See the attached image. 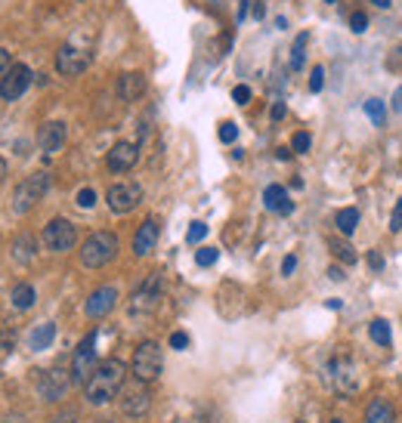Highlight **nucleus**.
Instances as JSON below:
<instances>
[{"instance_id":"49530a36","label":"nucleus","mask_w":402,"mask_h":423,"mask_svg":"<svg viewBox=\"0 0 402 423\" xmlns=\"http://www.w3.org/2000/svg\"><path fill=\"white\" fill-rule=\"evenodd\" d=\"M371 4H375V6H381V10H387V6H390L393 0H371Z\"/></svg>"},{"instance_id":"c9c22d12","label":"nucleus","mask_w":402,"mask_h":423,"mask_svg":"<svg viewBox=\"0 0 402 423\" xmlns=\"http://www.w3.org/2000/svg\"><path fill=\"white\" fill-rule=\"evenodd\" d=\"M390 232L396 235V232H402V198L396 201V207H393V216H390Z\"/></svg>"},{"instance_id":"09e8293b","label":"nucleus","mask_w":402,"mask_h":423,"mask_svg":"<svg viewBox=\"0 0 402 423\" xmlns=\"http://www.w3.org/2000/svg\"><path fill=\"white\" fill-rule=\"evenodd\" d=\"M325 4H337V0H325Z\"/></svg>"},{"instance_id":"ddd939ff","label":"nucleus","mask_w":402,"mask_h":423,"mask_svg":"<svg viewBox=\"0 0 402 423\" xmlns=\"http://www.w3.org/2000/svg\"><path fill=\"white\" fill-rule=\"evenodd\" d=\"M87 65H90V53L87 50H77V46H72V44L59 46V53H56V72L59 74H65V77L84 74V72H87Z\"/></svg>"},{"instance_id":"423d86ee","label":"nucleus","mask_w":402,"mask_h":423,"mask_svg":"<svg viewBox=\"0 0 402 423\" xmlns=\"http://www.w3.org/2000/svg\"><path fill=\"white\" fill-rule=\"evenodd\" d=\"M158 303H161V275L152 272L130 297V315H149V312L158 309Z\"/></svg>"},{"instance_id":"e433bc0d","label":"nucleus","mask_w":402,"mask_h":423,"mask_svg":"<svg viewBox=\"0 0 402 423\" xmlns=\"http://www.w3.org/2000/svg\"><path fill=\"white\" fill-rule=\"evenodd\" d=\"M232 99H235L238 105H247V103H251V87H245V84H238V87L232 90Z\"/></svg>"},{"instance_id":"f704fd0d","label":"nucleus","mask_w":402,"mask_h":423,"mask_svg":"<svg viewBox=\"0 0 402 423\" xmlns=\"http://www.w3.org/2000/svg\"><path fill=\"white\" fill-rule=\"evenodd\" d=\"M350 28L356 31V34H362V31L368 28V15L365 13H353L350 15Z\"/></svg>"},{"instance_id":"8fccbe9b","label":"nucleus","mask_w":402,"mask_h":423,"mask_svg":"<svg viewBox=\"0 0 402 423\" xmlns=\"http://www.w3.org/2000/svg\"><path fill=\"white\" fill-rule=\"evenodd\" d=\"M331 423H344V420H337V417H335V420H331Z\"/></svg>"},{"instance_id":"3c124183","label":"nucleus","mask_w":402,"mask_h":423,"mask_svg":"<svg viewBox=\"0 0 402 423\" xmlns=\"http://www.w3.org/2000/svg\"><path fill=\"white\" fill-rule=\"evenodd\" d=\"M6 423H19V420H6Z\"/></svg>"},{"instance_id":"ea45409f","label":"nucleus","mask_w":402,"mask_h":423,"mask_svg":"<svg viewBox=\"0 0 402 423\" xmlns=\"http://www.w3.org/2000/svg\"><path fill=\"white\" fill-rule=\"evenodd\" d=\"M368 266H371V269H381V266H384V256L377 254V250H371V254H368Z\"/></svg>"},{"instance_id":"412c9836","label":"nucleus","mask_w":402,"mask_h":423,"mask_svg":"<svg viewBox=\"0 0 402 423\" xmlns=\"http://www.w3.org/2000/svg\"><path fill=\"white\" fill-rule=\"evenodd\" d=\"M53 337H56V325H50V321H44V325H37L34 331H31V337H28V346L34 349V352L50 349Z\"/></svg>"},{"instance_id":"39448f33","label":"nucleus","mask_w":402,"mask_h":423,"mask_svg":"<svg viewBox=\"0 0 402 423\" xmlns=\"http://www.w3.org/2000/svg\"><path fill=\"white\" fill-rule=\"evenodd\" d=\"M118 402H121V411L127 414V417H143V414H149L152 408V396H149V383L143 380H130L121 386L118 393Z\"/></svg>"},{"instance_id":"603ef678","label":"nucleus","mask_w":402,"mask_h":423,"mask_svg":"<svg viewBox=\"0 0 402 423\" xmlns=\"http://www.w3.org/2000/svg\"><path fill=\"white\" fill-rule=\"evenodd\" d=\"M297 423H300V420H297Z\"/></svg>"},{"instance_id":"2eb2a0df","label":"nucleus","mask_w":402,"mask_h":423,"mask_svg":"<svg viewBox=\"0 0 402 423\" xmlns=\"http://www.w3.org/2000/svg\"><path fill=\"white\" fill-rule=\"evenodd\" d=\"M115 303H118V287L105 285V287H96V291L87 297V303H84V312H87L90 318H105L108 312L115 309Z\"/></svg>"},{"instance_id":"0eeeda50","label":"nucleus","mask_w":402,"mask_h":423,"mask_svg":"<svg viewBox=\"0 0 402 423\" xmlns=\"http://www.w3.org/2000/svg\"><path fill=\"white\" fill-rule=\"evenodd\" d=\"M74 241H77V229H74V223H68V219H50L46 223V229H44V245L46 250H53V254H65V250H72L74 247Z\"/></svg>"},{"instance_id":"f8f14e48","label":"nucleus","mask_w":402,"mask_h":423,"mask_svg":"<svg viewBox=\"0 0 402 423\" xmlns=\"http://www.w3.org/2000/svg\"><path fill=\"white\" fill-rule=\"evenodd\" d=\"M68 383H74L72 380V371L53 367V371H44L41 374V380H37V393L44 396V402H59V398L68 393Z\"/></svg>"},{"instance_id":"393cba45","label":"nucleus","mask_w":402,"mask_h":423,"mask_svg":"<svg viewBox=\"0 0 402 423\" xmlns=\"http://www.w3.org/2000/svg\"><path fill=\"white\" fill-rule=\"evenodd\" d=\"M34 238H31V235H19V238H15V245H13V250H15V260L19 263H28L31 256H34Z\"/></svg>"},{"instance_id":"58836bf2","label":"nucleus","mask_w":402,"mask_h":423,"mask_svg":"<svg viewBox=\"0 0 402 423\" xmlns=\"http://www.w3.org/2000/svg\"><path fill=\"white\" fill-rule=\"evenodd\" d=\"M294 269H297V256H285V263H282V275H291Z\"/></svg>"},{"instance_id":"f3484780","label":"nucleus","mask_w":402,"mask_h":423,"mask_svg":"<svg viewBox=\"0 0 402 423\" xmlns=\"http://www.w3.org/2000/svg\"><path fill=\"white\" fill-rule=\"evenodd\" d=\"M158 223L155 219H145L143 226L136 229V235H134V254L136 256H149L152 250H155V245H158Z\"/></svg>"},{"instance_id":"4c0bfd02","label":"nucleus","mask_w":402,"mask_h":423,"mask_svg":"<svg viewBox=\"0 0 402 423\" xmlns=\"http://www.w3.org/2000/svg\"><path fill=\"white\" fill-rule=\"evenodd\" d=\"M170 346H174V349H186V346H189V334H183V331L170 334Z\"/></svg>"},{"instance_id":"5701e85b","label":"nucleus","mask_w":402,"mask_h":423,"mask_svg":"<svg viewBox=\"0 0 402 423\" xmlns=\"http://www.w3.org/2000/svg\"><path fill=\"white\" fill-rule=\"evenodd\" d=\"M10 300H13L15 309H31V306H34V300H37L34 287H31V285H15L13 294H10Z\"/></svg>"},{"instance_id":"dca6fc26","label":"nucleus","mask_w":402,"mask_h":423,"mask_svg":"<svg viewBox=\"0 0 402 423\" xmlns=\"http://www.w3.org/2000/svg\"><path fill=\"white\" fill-rule=\"evenodd\" d=\"M65 124L62 121H46L41 130H37V145L44 148L46 155H56L62 145H65Z\"/></svg>"},{"instance_id":"473e14b6","label":"nucleus","mask_w":402,"mask_h":423,"mask_svg":"<svg viewBox=\"0 0 402 423\" xmlns=\"http://www.w3.org/2000/svg\"><path fill=\"white\" fill-rule=\"evenodd\" d=\"M291 148L297 155H304V152H309V133H294V139H291Z\"/></svg>"},{"instance_id":"a19ab883","label":"nucleus","mask_w":402,"mask_h":423,"mask_svg":"<svg viewBox=\"0 0 402 423\" xmlns=\"http://www.w3.org/2000/svg\"><path fill=\"white\" fill-rule=\"evenodd\" d=\"M6 72H10V53L0 50V77H4Z\"/></svg>"},{"instance_id":"a211bd4d","label":"nucleus","mask_w":402,"mask_h":423,"mask_svg":"<svg viewBox=\"0 0 402 423\" xmlns=\"http://www.w3.org/2000/svg\"><path fill=\"white\" fill-rule=\"evenodd\" d=\"M143 93H145V77L139 72H127L118 77V96L124 103H136Z\"/></svg>"},{"instance_id":"1a4fd4ad","label":"nucleus","mask_w":402,"mask_h":423,"mask_svg":"<svg viewBox=\"0 0 402 423\" xmlns=\"http://www.w3.org/2000/svg\"><path fill=\"white\" fill-rule=\"evenodd\" d=\"M108 201V210L112 214H130L139 201H143V186L139 183H115L105 195Z\"/></svg>"},{"instance_id":"cd10ccee","label":"nucleus","mask_w":402,"mask_h":423,"mask_svg":"<svg viewBox=\"0 0 402 423\" xmlns=\"http://www.w3.org/2000/svg\"><path fill=\"white\" fill-rule=\"evenodd\" d=\"M328 245H331V254H335V256H340V260H344V263H356V254H353V247L346 245V241L331 238Z\"/></svg>"},{"instance_id":"f257e3e1","label":"nucleus","mask_w":402,"mask_h":423,"mask_svg":"<svg viewBox=\"0 0 402 423\" xmlns=\"http://www.w3.org/2000/svg\"><path fill=\"white\" fill-rule=\"evenodd\" d=\"M124 377H127V365L118 362V358H108V362L96 365V371L90 374V380L84 383V398H87L90 405L112 402V398H118L124 383H127Z\"/></svg>"},{"instance_id":"a878e982","label":"nucleus","mask_w":402,"mask_h":423,"mask_svg":"<svg viewBox=\"0 0 402 423\" xmlns=\"http://www.w3.org/2000/svg\"><path fill=\"white\" fill-rule=\"evenodd\" d=\"M368 334H371V340L377 343V346H390V325H387L384 318H375L368 325Z\"/></svg>"},{"instance_id":"c03bdc74","label":"nucleus","mask_w":402,"mask_h":423,"mask_svg":"<svg viewBox=\"0 0 402 423\" xmlns=\"http://www.w3.org/2000/svg\"><path fill=\"white\" fill-rule=\"evenodd\" d=\"M328 275H331V278H335V281H344V278H346V275H344V272H340V269H337V266H331V269H328Z\"/></svg>"},{"instance_id":"72a5a7b5","label":"nucleus","mask_w":402,"mask_h":423,"mask_svg":"<svg viewBox=\"0 0 402 423\" xmlns=\"http://www.w3.org/2000/svg\"><path fill=\"white\" fill-rule=\"evenodd\" d=\"M322 84H325V68H322V65H316V68H313V74H309V90L319 93V90H322Z\"/></svg>"},{"instance_id":"f03ea898","label":"nucleus","mask_w":402,"mask_h":423,"mask_svg":"<svg viewBox=\"0 0 402 423\" xmlns=\"http://www.w3.org/2000/svg\"><path fill=\"white\" fill-rule=\"evenodd\" d=\"M118 256V235L115 232H93L81 247V266L87 269H103Z\"/></svg>"},{"instance_id":"4be33fe9","label":"nucleus","mask_w":402,"mask_h":423,"mask_svg":"<svg viewBox=\"0 0 402 423\" xmlns=\"http://www.w3.org/2000/svg\"><path fill=\"white\" fill-rule=\"evenodd\" d=\"M335 226H337V232H340V235H353V232H356V226H359V210H356V207L337 210Z\"/></svg>"},{"instance_id":"c85d7f7f","label":"nucleus","mask_w":402,"mask_h":423,"mask_svg":"<svg viewBox=\"0 0 402 423\" xmlns=\"http://www.w3.org/2000/svg\"><path fill=\"white\" fill-rule=\"evenodd\" d=\"M216 256H220V250H216V247H201L198 254H195V263L198 266H214Z\"/></svg>"},{"instance_id":"9b49d317","label":"nucleus","mask_w":402,"mask_h":423,"mask_svg":"<svg viewBox=\"0 0 402 423\" xmlns=\"http://www.w3.org/2000/svg\"><path fill=\"white\" fill-rule=\"evenodd\" d=\"M28 84H31V68L22 65V62H15V65H10V72L0 77V99L15 103V99L28 90Z\"/></svg>"},{"instance_id":"a18cd8bd","label":"nucleus","mask_w":402,"mask_h":423,"mask_svg":"<svg viewBox=\"0 0 402 423\" xmlns=\"http://www.w3.org/2000/svg\"><path fill=\"white\" fill-rule=\"evenodd\" d=\"M263 13H266V6H263V4H254V15H257V19H263Z\"/></svg>"},{"instance_id":"de8ad7c7","label":"nucleus","mask_w":402,"mask_h":423,"mask_svg":"<svg viewBox=\"0 0 402 423\" xmlns=\"http://www.w3.org/2000/svg\"><path fill=\"white\" fill-rule=\"evenodd\" d=\"M4 176H6V161L0 158V183H4Z\"/></svg>"},{"instance_id":"6ab92c4d","label":"nucleus","mask_w":402,"mask_h":423,"mask_svg":"<svg viewBox=\"0 0 402 423\" xmlns=\"http://www.w3.org/2000/svg\"><path fill=\"white\" fill-rule=\"evenodd\" d=\"M263 204H266V210H273V214H291L294 210L288 192H285L282 186H269V189L263 192Z\"/></svg>"},{"instance_id":"79ce46f5","label":"nucleus","mask_w":402,"mask_h":423,"mask_svg":"<svg viewBox=\"0 0 402 423\" xmlns=\"http://www.w3.org/2000/svg\"><path fill=\"white\" fill-rule=\"evenodd\" d=\"M269 115H273V121H282V117H285V103H275Z\"/></svg>"},{"instance_id":"4468645a","label":"nucleus","mask_w":402,"mask_h":423,"mask_svg":"<svg viewBox=\"0 0 402 423\" xmlns=\"http://www.w3.org/2000/svg\"><path fill=\"white\" fill-rule=\"evenodd\" d=\"M139 161V145L136 143H115L108 148V170L112 174H127V170H134V164Z\"/></svg>"},{"instance_id":"c756f323","label":"nucleus","mask_w":402,"mask_h":423,"mask_svg":"<svg viewBox=\"0 0 402 423\" xmlns=\"http://www.w3.org/2000/svg\"><path fill=\"white\" fill-rule=\"evenodd\" d=\"M74 201H77V207H84V210H90L93 204H96V192H93V189H90V186H87V189H81V192H77V195H74Z\"/></svg>"},{"instance_id":"9d476101","label":"nucleus","mask_w":402,"mask_h":423,"mask_svg":"<svg viewBox=\"0 0 402 423\" xmlns=\"http://www.w3.org/2000/svg\"><path fill=\"white\" fill-rule=\"evenodd\" d=\"M328 380L340 396H356L359 393V377H356V365L350 358H335L328 365Z\"/></svg>"},{"instance_id":"7c9ffc66","label":"nucleus","mask_w":402,"mask_h":423,"mask_svg":"<svg viewBox=\"0 0 402 423\" xmlns=\"http://www.w3.org/2000/svg\"><path fill=\"white\" fill-rule=\"evenodd\" d=\"M235 139H238V127H235V124H232V121H223L220 124V143H235Z\"/></svg>"},{"instance_id":"7ed1b4c3","label":"nucleus","mask_w":402,"mask_h":423,"mask_svg":"<svg viewBox=\"0 0 402 423\" xmlns=\"http://www.w3.org/2000/svg\"><path fill=\"white\" fill-rule=\"evenodd\" d=\"M161 367H164V358H161V346L155 340H143L134 349V362H130V371H134L136 380L143 383H155L161 377Z\"/></svg>"},{"instance_id":"20e7f679","label":"nucleus","mask_w":402,"mask_h":423,"mask_svg":"<svg viewBox=\"0 0 402 423\" xmlns=\"http://www.w3.org/2000/svg\"><path fill=\"white\" fill-rule=\"evenodd\" d=\"M46 189H50V174L25 176L19 186H15V192H13V210H15V214H28V210L46 195Z\"/></svg>"},{"instance_id":"b1692460","label":"nucleus","mask_w":402,"mask_h":423,"mask_svg":"<svg viewBox=\"0 0 402 423\" xmlns=\"http://www.w3.org/2000/svg\"><path fill=\"white\" fill-rule=\"evenodd\" d=\"M306 44H309V34H306V31H300V34L294 37V46H291V68H294V72H300V68H304Z\"/></svg>"},{"instance_id":"2f4dec72","label":"nucleus","mask_w":402,"mask_h":423,"mask_svg":"<svg viewBox=\"0 0 402 423\" xmlns=\"http://www.w3.org/2000/svg\"><path fill=\"white\" fill-rule=\"evenodd\" d=\"M205 235H207V226H205V223H192L189 232H186V241H189V245H198Z\"/></svg>"},{"instance_id":"37998d69","label":"nucleus","mask_w":402,"mask_h":423,"mask_svg":"<svg viewBox=\"0 0 402 423\" xmlns=\"http://www.w3.org/2000/svg\"><path fill=\"white\" fill-rule=\"evenodd\" d=\"M393 112H402V87L393 93Z\"/></svg>"},{"instance_id":"bb28decb","label":"nucleus","mask_w":402,"mask_h":423,"mask_svg":"<svg viewBox=\"0 0 402 423\" xmlns=\"http://www.w3.org/2000/svg\"><path fill=\"white\" fill-rule=\"evenodd\" d=\"M362 108H365V115L371 117V121H375V127H381L384 117H387V105L381 103V99H368V103L362 105Z\"/></svg>"},{"instance_id":"6e6552de","label":"nucleus","mask_w":402,"mask_h":423,"mask_svg":"<svg viewBox=\"0 0 402 423\" xmlns=\"http://www.w3.org/2000/svg\"><path fill=\"white\" fill-rule=\"evenodd\" d=\"M96 371V334H87L74 349L72 358V380L74 383H87L90 374Z\"/></svg>"},{"instance_id":"aec40b11","label":"nucleus","mask_w":402,"mask_h":423,"mask_svg":"<svg viewBox=\"0 0 402 423\" xmlns=\"http://www.w3.org/2000/svg\"><path fill=\"white\" fill-rule=\"evenodd\" d=\"M393 417H396V411H393V405L387 398H371L368 402L365 423H393Z\"/></svg>"}]
</instances>
